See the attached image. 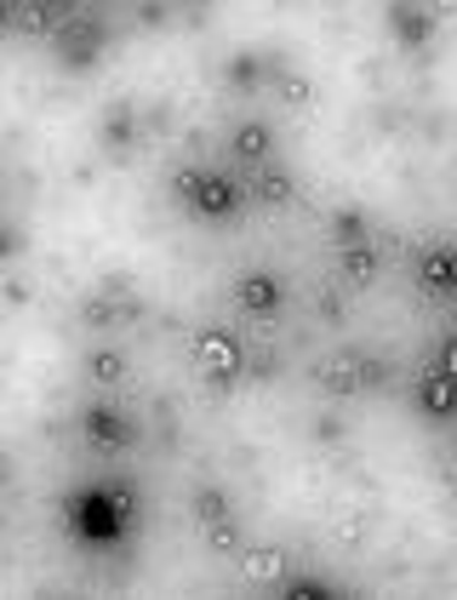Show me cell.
Wrapping results in <instances>:
<instances>
[{"mask_svg":"<svg viewBox=\"0 0 457 600\" xmlns=\"http://www.w3.org/2000/svg\"><path fill=\"white\" fill-rule=\"evenodd\" d=\"M189 360H194V372H201L212 389H228V383L246 372V344L228 326H201V331H194Z\"/></svg>","mask_w":457,"mask_h":600,"instance_id":"obj_1","label":"cell"},{"mask_svg":"<svg viewBox=\"0 0 457 600\" xmlns=\"http://www.w3.org/2000/svg\"><path fill=\"white\" fill-rule=\"evenodd\" d=\"M241 207H246V183H235L228 172H201V183L189 189V212L206 218V223L241 218Z\"/></svg>","mask_w":457,"mask_h":600,"instance_id":"obj_2","label":"cell"},{"mask_svg":"<svg viewBox=\"0 0 457 600\" xmlns=\"http://www.w3.org/2000/svg\"><path fill=\"white\" fill-rule=\"evenodd\" d=\"M280 304H286V281L275 270H241L235 275V309L241 315L269 320V315H280Z\"/></svg>","mask_w":457,"mask_h":600,"instance_id":"obj_3","label":"cell"},{"mask_svg":"<svg viewBox=\"0 0 457 600\" xmlns=\"http://www.w3.org/2000/svg\"><path fill=\"white\" fill-rule=\"evenodd\" d=\"M144 315V304L132 292H126L120 281H109L104 292H92L86 304H81V320L92 326V331H109V326H126V320H138Z\"/></svg>","mask_w":457,"mask_h":600,"instance_id":"obj_4","label":"cell"},{"mask_svg":"<svg viewBox=\"0 0 457 600\" xmlns=\"http://www.w3.org/2000/svg\"><path fill=\"white\" fill-rule=\"evenodd\" d=\"M315 389L332 394V400H354V394L366 389V360H361V355H332V360H320V366H315Z\"/></svg>","mask_w":457,"mask_h":600,"instance_id":"obj_5","label":"cell"},{"mask_svg":"<svg viewBox=\"0 0 457 600\" xmlns=\"http://www.w3.org/2000/svg\"><path fill=\"white\" fill-rule=\"evenodd\" d=\"M81 429H86V441L97 452H126V446H132V423L120 418V407H104V400L81 412Z\"/></svg>","mask_w":457,"mask_h":600,"instance_id":"obj_6","label":"cell"},{"mask_svg":"<svg viewBox=\"0 0 457 600\" xmlns=\"http://www.w3.org/2000/svg\"><path fill=\"white\" fill-rule=\"evenodd\" d=\"M228 155L246 160V166H269L275 160V126L269 120H241L228 131Z\"/></svg>","mask_w":457,"mask_h":600,"instance_id":"obj_7","label":"cell"},{"mask_svg":"<svg viewBox=\"0 0 457 600\" xmlns=\"http://www.w3.org/2000/svg\"><path fill=\"white\" fill-rule=\"evenodd\" d=\"M389 29H395L401 46H429V35H435V12L417 7V0H395V7H389Z\"/></svg>","mask_w":457,"mask_h":600,"instance_id":"obj_8","label":"cell"},{"mask_svg":"<svg viewBox=\"0 0 457 600\" xmlns=\"http://www.w3.org/2000/svg\"><path fill=\"white\" fill-rule=\"evenodd\" d=\"M338 275L361 292V286H372L378 275H383V257H378V246L372 241H354V246H338Z\"/></svg>","mask_w":457,"mask_h":600,"instance_id":"obj_9","label":"cell"},{"mask_svg":"<svg viewBox=\"0 0 457 600\" xmlns=\"http://www.w3.org/2000/svg\"><path fill=\"white\" fill-rule=\"evenodd\" d=\"M241 572H246V583H264V589H275V583H286V549H275V544H257V549H241Z\"/></svg>","mask_w":457,"mask_h":600,"instance_id":"obj_10","label":"cell"},{"mask_svg":"<svg viewBox=\"0 0 457 600\" xmlns=\"http://www.w3.org/2000/svg\"><path fill=\"white\" fill-rule=\"evenodd\" d=\"M412 407L429 423H446L451 418V372H423L417 389H412Z\"/></svg>","mask_w":457,"mask_h":600,"instance_id":"obj_11","label":"cell"},{"mask_svg":"<svg viewBox=\"0 0 457 600\" xmlns=\"http://www.w3.org/2000/svg\"><path fill=\"white\" fill-rule=\"evenodd\" d=\"M104 52V29H57V63L63 70H86Z\"/></svg>","mask_w":457,"mask_h":600,"instance_id":"obj_12","label":"cell"},{"mask_svg":"<svg viewBox=\"0 0 457 600\" xmlns=\"http://www.w3.org/2000/svg\"><path fill=\"white\" fill-rule=\"evenodd\" d=\"M412 275H417V286H429V292H451V286H457V257H451V246L417 252Z\"/></svg>","mask_w":457,"mask_h":600,"instance_id":"obj_13","label":"cell"},{"mask_svg":"<svg viewBox=\"0 0 457 600\" xmlns=\"http://www.w3.org/2000/svg\"><path fill=\"white\" fill-rule=\"evenodd\" d=\"M97 144L115 149V155L132 149V144H138V109H132V104H115V109L104 115V131H97Z\"/></svg>","mask_w":457,"mask_h":600,"instance_id":"obj_14","label":"cell"},{"mask_svg":"<svg viewBox=\"0 0 457 600\" xmlns=\"http://www.w3.org/2000/svg\"><path fill=\"white\" fill-rule=\"evenodd\" d=\"M126 366H132V360H126V349H92L86 355V378L97 389H120L126 383Z\"/></svg>","mask_w":457,"mask_h":600,"instance_id":"obj_15","label":"cell"},{"mask_svg":"<svg viewBox=\"0 0 457 600\" xmlns=\"http://www.w3.org/2000/svg\"><path fill=\"white\" fill-rule=\"evenodd\" d=\"M269 81H275V97L286 109H315V81L309 75H298V70H269Z\"/></svg>","mask_w":457,"mask_h":600,"instance_id":"obj_16","label":"cell"},{"mask_svg":"<svg viewBox=\"0 0 457 600\" xmlns=\"http://www.w3.org/2000/svg\"><path fill=\"white\" fill-rule=\"evenodd\" d=\"M252 200H264V207H291V200H298V183H291V172H257L252 178V189H246Z\"/></svg>","mask_w":457,"mask_h":600,"instance_id":"obj_17","label":"cell"},{"mask_svg":"<svg viewBox=\"0 0 457 600\" xmlns=\"http://www.w3.org/2000/svg\"><path fill=\"white\" fill-rule=\"evenodd\" d=\"M57 23H63V12L52 7V0H23V12H18V29H23V35L46 41V35H57Z\"/></svg>","mask_w":457,"mask_h":600,"instance_id":"obj_18","label":"cell"},{"mask_svg":"<svg viewBox=\"0 0 457 600\" xmlns=\"http://www.w3.org/2000/svg\"><path fill=\"white\" fill-rule=\"evenodd\" d=\"M223 75H228V86H235V92H257V81L269 75V63L257 57V52H241V57H228Z\"/></svg>","mask_w":457,"mask_h":600,"instance_id":"obj_19","label":"cell"},{"mask_svg":"<svg viewBox=\"0 0 457 600\" xmlns=\"http://www.w3.org/2000/svg\"><path fill=\"white\" fill-rule=\"evenodd\" d=\"M201 544H206L212 555H241V526H235V515L206 520V526H201Z\"/></svg>","mask_w":457,"mask_h":600,"instance_id":"obj_20","label":"cell"},{"mask_svg":"<svg viewBox=\"0 0 457 600\" xmlns=\"http://www.w3.org/2000/svg\"><path fill=\"white\" fill-rule=\"evenodd\" d=\"M189 515L201 520V526H206V520H223V515H228V492H217V486H201V492L189 497Z\"/></svg>","mask_w":457,"mask_h":600,"instance_id":"obj_21","label":"cell"},{"mask_svg":"<svg viewBox=\"0 0 457 600\" xmlns=\"http://www.w3.org/2000/svg\"><path fill=\"white\" fill-rule=\"evenodd\" d=\"M104 504H109V497H86V504H81V520H86V531H97V538H115L120 515H109Z\"/></svg>","mask_w":457,"mask_h":600,"instance_id":"obj_22","label":"cell"},{"mask_svg":"<svg viewBox=\"0 0 457 600\" xmlns=\"http://www.w3.org/2000/svg\"><path fill=\"white\" fill-rule=\"evenodd\" d=\"M332 235H338V246H354V241H366V212L343 207V212L332 218Z\"/></svg>","mask_w":457,"mask_h":600,"instance_id":"obj_23","label":"cell"},{"mask_svg":"<svg viewBox=\"0 0 457 600\" xmlns=\"http://www.w3.org/2000/svg\"><path fill=\"white\" fill-rule=\"evenodd\" d=\"M366 538H372V526H366L361 515H349V520L338 526V544H349V549H354V544H366Z\"/></svg>","mask_w":457,"mask_h":600,"instance_id":"obj_24","label":"cell"},{"mask_svg":"<svg viewBox=\"0 0 457 600\" xmlns=\"http://www.w3.org/2000/svg\"><path fill=\"white\" fill-rule=\"evenodd\" d=\"M286 600H326V583H315V578H291V583H286Z\"/></svg>","mask_w":457,"mask_h":600,"instance_id":"obj_25","label":"cell"},{"mask_svg":"<svg viewBox=\"0 0 457 600\" xmlns=\"http://www.w3.org/2000/svg\"><path fill=\"white\" fill-rule=\"evenodd\" d=\"M18 252H23V235H18L12 223H0V263H7V257H18Z\"/></svg>","mask_w":457,"mask_h":600,"instance_id":"obj_26","label":"cell"},{"mask_svg":"<svg viewBox=\"0 0 457 600\" xmlns=\"http://www.w3.org/2000/svg\"><path fill=\"white\" fill-rule=\"evenodd\" d=\"M0 297H7V304H29V286L18 275H0Z\"/></svg>","mask_w":457,"mask_h":600,"instance_id":"obj_27","label":"cell"},{"mask_svg":"<svg viewBox=\"0 0 457 600\" xmlns=\"http://www.w3.org/2000/svg\"><path fill=\"white\" fill-rule=\"evenodd\" d=\"M18 12H23V0H0V35H12L18 29Z\"/></svg>","mask_w":457,"mask_h":600,"instance_id":"obj_28","label":"cell"},{"mask_svg":"<svg viewBox=\"0 0 457 600\" xmlns=\"http://www.w3.org/2000/svg\"><path fill=\"white\" fill-rule=\"evenodd\" d=\"M315 309H320L326 320H332V326H343V304H338V297H332V292H326V297H320V304H315Z\"/></svg>","mask_w":457,"mask_h":600,"instance_id":"obj_29","label":"cell"},{"mask_svg":"<svg viewBox=\"0 0 457 600\" xmlns=\"http://www.w3.org/2000/svg\"><path fill=\"white\" fill-rule=\"evenodd\" d=\"M167 23V7H160V0H144V29H160Z\"/></svg>","mask_w":457,"mask_h":600,"instance_id":"obj_30","label":"cell"},{"mask_svg":"<svg viewBox=\"0 0 457 600\" xmlns=\"http://www.w3.org/2000/svg\"><path fill=\"white\" fill-rule=\"evenodd\" d=\"M172 183H178V200H189V189H194V183H201V172H194V166H189V172H178Z\"/></svg>","mask_w":457,"mask_h":600,"instance_id":"obj_31","label":"cell"},{"mask_svg":"<svg viewBox=\"0 0 457 600\" xmlns=\"http://www.w3.org/2000/svg\"><path fill=\"white\" fill-rule=\"evenodd\" d=\"M12 475H18V463H12L7 446H0V486H12Z\"/></svg>","mask_w":457,"mask_h":600,"instance_id":"obj_32","label":"cell"},{"mask_svg":"<svg viewBox=\"0 0 457 600\" xmlns=\"http://www.w3.org/2000/svg\"><path fill=\"white\" fill-rule=\"evenodd\" d=\"M429 12H435V18H451V12H457V0H429Z\"/></svg>","mask_w":457,"mask_h":600,"instance_id":"obj_33","label":"cell"},{"mask_svg":"<svg viewBox=\"0 0 457 600\" xmlns=\"http://www.w3.org/2000/svg\"><path fill=\"white\" fill-rule=\"evenodd\" d=\"M189 7H212V0H189Z\"/></svg>","mask_w":457,"mask_h":600,"instance_id":"obj_34","label":"cell"}]
</instances>
